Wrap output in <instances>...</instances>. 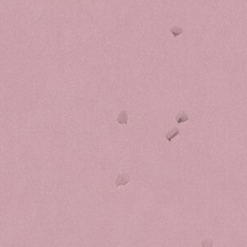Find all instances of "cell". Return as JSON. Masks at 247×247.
<instances>
[{"label":"cell","instance_id":"6da1fadb","mask_svg":"<svg viewBox=\"0 0 247 247\" xmlns=\"http://www.w3.org/2000/svg\"><path fill=\"white\" fill-rule=\"evenodd\" d=\"M130 177L126 173H123V174L118 176L116 182H115V185L117 187L121 186V185H126L130 182Z\"/></svg>","mask_w":247,"mask_h":247},{"label":"cell","instance_id":"7a4b0ae2","mask_svg":"<svg viewBox=\"0 0 247 247\" xmlns=\"http://www.w3.org/2000/svg\"><path fill=\"white\" fill-rule=\"evenodd\" d=\"M179 134H180V130H178V128H173L172 130H170L166 134L165 137H166V138H167V140L168 141V142H171V141L173 140L175 137H177Z\"/></svg>","mask_w":247,"mask_h":247},{"label":"cell","instance_id":"3957f363","mask_svg":"<svg viewBox=\"0 0 247 247\" xmlns=\"http://www.w3.org/2000/svg\"><path fill=\"white\" fill-rule=\"evenodd\" d=\"M117 122L120 125H127L128 124V112L126 110H122L117 117Z\"/></svg>","mask_w":247,"mask_h":247},{"label":"cell","instance_id":"277c9868","mask_svg":"<svg viewBox=\"0 0 247 247\" xmlns=\"http://www.w3.org/2000/svg\"><path fill=\"white\" fill-rule=\"evenodd\" d=\"M189 120L188 115L184 113V112H179L177 115H176V121L178 124H183V123L186 122Z\"/></svg>","mask_w":247,"mask_h":247},{"label":"cell","instance_id":"5b68a950","mask_svg":"<svg viewBox=\"0 0 247 247\" xmlns=\"http://www.w3.org/2000/svg\"><path fill=\"white\" fill-rule=\"evenodd\" d=\"M170 32L173 35V37H176L179 36L180 34H182V33H183V29L179 27H173L170 29Z\"/></svg>","mask_w":247,"mask_h":247},{"label":"cell","instance_id":"8992f818","mask_svg":"<svg viewBox=\"0 0 247 247\" xmlns=\"http://www.w3.org/2000/svg\"><path fill=\"white\" fill-rule=\"evenodd\" d=\"M202 247H212L213 245V241L211 240H205L202 243Z\"/></svg>","mask_w":247,"mask_h":247}]
</instances>
